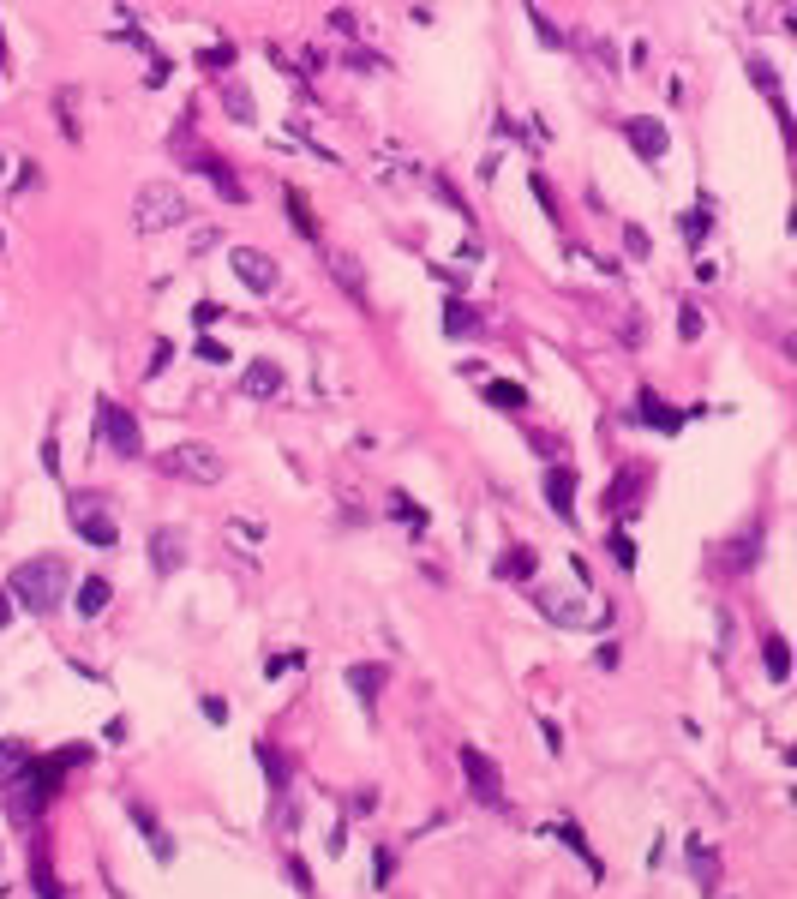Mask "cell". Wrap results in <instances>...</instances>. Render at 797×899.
<instances>
[{"label":"cell","mask_w":797,"mask_h":899,"mask_svg":"<svg viewBox=\"0 0 797 899\" xmlns=\"http://www.w3.org/2000/svg\"><path fill=\"white\" fill-rule=\"evenodd\" d=\"M66 588H72V570H66V558H54V552H36V558L12 564V582H6L12 606H24L30 618H54L60 600H66Z\"/></svg>","instance_id":"obj_1"},{"label":"cell","mask_w":797,"mask_h":899,"mask_svg":"<svg viewBox=\"0 0 797 899\" xmlns=\"http://www.w3.org/2000/svg\"><path fill=\"white\" fill-rule=\"evenodd\" d=\"M132 222H138V234H168V228L192 222V198L180 192V180H144L132 198Z\"/></svg>","instance_id":"obj_2"},{"label":"cell","mask_w":797,"mask_h":899,"mask_svg":"<svg viewBox=\"0 0 797 899\" xmlns=\"http://www.w3.org/2000/svg\"><path fill=\"white\" fill-rule=\"evenodd\" d=\"M156 474H162V480H180V486H222L228 462H222L216 444L186 438V444H168V450L156 456Z\"/></svg>","instance_id":"obj_3"},{"label":"cell","mask_w":797,"mask_h":899,"mask_svg":"<svg viewBox=\"0 0 797 899\" xmlns=\"http://www.w3.org/2000/svg\"><path fill=\"white\" fill-rule=\"evenodd\" d=\"M228 270L240 276L246 294H276V288H282V264H276L270 252H258V246H234V252H228Z\"/></svg>","instance_id":"obj_4"},{"label":"cell","mask_w":797,"mask_h":899,"mask_svg":"<svg viewBox=\"0 0 797 899\" xmlns=\"http://www.w3.org/2000/svg\"><path fill=\"white\" fill-rule=\"evenodd\" d=\"M456 762H462V780H468L474 804H486V810H504V774H498V762H492L486 750H462Z\"/></svg>","instance_id":"obj_5"},{"label":"cell","mask_w":797,"mask_h":899,"mask_svg":"<svg viewBox=\"0 0 797 899\" xmlns=\"http://www.w3.org/2000/svg\"><path fill=\"white\" fill-rule=\"evenodd\" d=\"M96 414H102V438H108V450H114V456H126V462H138V456H144L138 414H132V408H120V402H102Z\"/></svg>","instance_id":"obj_6"},{"label":"cell","mask_w":797,"mask_h":899,"mask_svg":"<svg viewBox=\"0 0 797 899\" xmlns=\"http://www.w3.org/2000/svg\"><path fill=\"white\" fill-rule=\"evenodd\" d=\"M186 168H198V174H210V186H216L222 198H234V204L246 198V186H240V174H234V168H228L222 156H210L204 144H186Z\"/></svg>","instance_id":"obj_7"},{"label":"cell","mask_w":797,"mask_h":899,"mask_svg":"<svg viewBox=\"0 0 797 899\" xmlns=\"http://www.w3.org/2000/svg\"><path fill=\"white\" fill-rule=\"evenodd\" d=\"M648 480H654V468H648V462H624V474H618V486L606 492V510H618V516H636V504H642V492H648Z\"/></svg>","instance_id":"obj_8"},{"label":"cell","mask_w":797,"mask_h":899,"mask_svg":"<svg viewBox=\"0 0 797 899\" xmlns=\"http://www.w3.org/2000/svg\"><path fill=\"white\" fill-rule=\"evenodd\" d=\"M546 504L558 510V522H570V528L582 522V516H576V468H570V462H552V468H546Z\"/></svg>","instance_id":"obj_9"},{"label":"cell","mask_w":797,"mask_h":899,"mask_svg":"<svg viewBox=\"0 0 797 899\" xmlns=\"http://www.w3.org/2000/svg\"><path fill=\"white\" fill-rule=\"evenodd\" d=\"M324 264H330V276H336V288H342L348 300H366V264H360L348 246H324Z\"/></svg>","instance_id":"obj_10"},{"label":"cell","mask_w":797,"mask_h":899,"mask_svg":"<svg viewBox=\"0 0 797 899\" xmlns=\"http://www.w3.org/2000/svg\"><path fill=\"white\" fill-rule=\"evenodd\" d=\"M126 816H132V828L150 840V852H156V864H168L174 858V840H168V828L156 822V810L150 804H138V798H126Z\"/></svg>","instance_id":"obj_11"},{"label":"cell","mask_w":797,"mask_h":899,"mask_svg":"<svg viewBox=\"0 0 797 899\" xmlns=\"http://www.w3.org/2000/svg\"><path fill=\"white\" fill-rule=\"evenodd\" d=\"M534 570H540V558H534V546H504L498 552V582H516V588H528L534 582Z\"/></svg>","instance_id":"obj_12"},{"label":"cell","mask_w":797,"mask_h":899,"mask_svg":"<svg viewBox=\"0 0 797 899\" xmlns=\"http://www.w3.org/2000/svg\"><path fill=\"white\" fill-rule=\"evenodd\" d=\"M624 132H630V150H636V156H648V162H660V156H666V126H660V120L636 114Z\"/></svg>","instance_id":"obj_13"},{"label":"cell","mask_w":797,"mask_h":899,"mask_svg":"<svg viewBox=\"0 0 797 899\" xmlns=\"http://www.w3.org/2000/svg\"><path fill=\"white\" fill-rule=\"evenodd\" d=\"M240 390H246L252 402H264V396H276V390H282V366H276V360H252V366L240 372Z\"/></svg>","instance_id":"obj_14"},{"label":"cell","mask_w":797,"mask_h":899,"mask_svg":"<svg viewBox=\"0 0 797 899\" xmlns=\"http://www.w3.org/2000/svg\"><path fill=\"white\" fill-rule=\"evenodd\" d=\"M72 528H78V540H90V546H114V540H120V528H114L102 510H78V504H72Z\"/></svg>","instance_id":"obj_15"},{"label":"cell","mask_w":797,"mask_h":899,"mask_svg":"<svg viewBox=\"0 0 797 899\" xmlns=\"http://www.w3.org/2000/svg\"><path fill=\"white\" fill-rule=\"evenodd\" d=\"M216 90H222V108H228V114H234L240 126H252V120H258V108H252V90H246L240 78H222Z\"/></svg>","instance_id":"obj_16"},{"label":"cell","mask_w":797,"mask_h":899,"mask_svg":"<svg viewBox=\"0 0 797 899\" xmlns=\"http://www.w3.org/2000/svg\"><path fill=\"white\" fill-rule=\"evenodd\" d=\"M108 600H114L108 576H84V582H78V618H96V612H108Z\"/></svg>","instance_id":"obj_17"},{"label":"cell","mask_w":797,"mask_h":899,"mask_svg":"<svg viewBox=\"0 0 797 899\" xmlns=\"http://www.w3.org/2000/svg\"><path fill=\"white\" fill-rule=\"evenodd\" d=\"M348 690L372 708V702H378V690H384V666H348Z\"/></svg>","instance_id":"obj_18"},{"label":"cell","mask_w":797,"mask_h":899,"mask_svg":"<svg viewBox=\"0 0 797 899\" xmlns=\"http://www.w3.org/2000/svg\"><path fill=\"white\" fill-rule=\"evenodd\" d=\"M150 558H156V570L168 576V570H174V564L186 558V546H180V540H174L168 528H156V534H150Z\"/></svg>","instance_id":"obj_19"},{"label":"cell","mask_w":797,"mask_h":899,"mask_svg":"<svg viewBox=\"0 0 797 899\" xmlns=\"http://www.w3.org/2000/svg\"><path fill=\"white\" fill-rule=\"evenodd\" d=\"M762 660H768V678H780V684L792 678V648H786V636H768V642H762Z\"/></svg>","instance_id":"obj_20"},{"label":"cell","mask_w":797,"mask_h":899,"mask_svg":"<svg viewBox=\"0 0 797 899\" xmlns=\"http://www.w3.org/2000/svg\"><path fill=\"white\" fill-rule=\"evenodd\" d=\"M258 762H264V780H270V786L288 798V756H282L276 744H258Z\"/></svg>","instance_id":"obj_21"},{"label":"cell","mask_w":797,"mask_h":899,"mask_svg":"<svg viewBox=\"0 0 797 899\" xmlns=\"http://www.w3.org/2000/svg\"><path fill=\"white\" fill-rule=\"evenodd\" d=\"M642 414H648V426H660V432H678L684 420H678V408H666L654 390H642Z\"/></svg>","instance_id":"obj_22"},{"label":"cell","mask_w":797,"mask_h":899,"mask_svg":"<svg viewBox=\"0 0 797 899\" xmlns=\"http://www.w3.org/2000/svg\"><path fill=\"white\" fill-rule=\"evenodd\" d=\"M30 762H36V756H24L18 738H6V744H0V786H12V774H24Z\"/></svg>","instance_id":"obj_23"},{"label":"cell","mask_w":797,"mask_h":899,"mask_svg":"<svg viewBox=\"0 0 797 899\" xmlns=\"http://www.w3.org/2000/svg\"><path fill=\"white\" fill-rule=\"evenodd\" d=\"M288 222H294V234H300V240H318V216L306 210V198H300V192H288Z\"/></svg>","instance_id":"obj_24"},{"label":"cell","mask_w":797,"mask_h":899,"mask_svg":"<svg viewBox=\"0 0 797 899\" xmlns=\"http://www.w3.org/2000/svg\"><path fill=\"white\" fill-rule=\"evenodd\" d=\"M444 330H450V336H480L474 306H456V300H450V306H444Z\"/></svg>","instance_id":"obj_25"},{"label":"cell","mask_w":797,"mask_h":899,"mask_svg":"<svg viewBox=\"0 0 797 899\" xmlns=\"http://www.w3.org/2000/svg\"><path fill=\"white\" fill-rule=\"evenodd\" d=\"M486 402H492V408H510V414H516V408H528V390H522V384H504V378H498V384H486Z\"/></svg>","instance_id":"obj_26"},{"label":"cell","mask_w":797,"mask_h":899,"mask_svg":"<svg viewBox=\"0 0 797 899\" xmlns=\"http://www.w3.org/2000/svg\"><path fill=\"white\" fill-rule=\"evenodd\" d=\"M390 516H396V522H402V528H414V534H420V528H426V510H420V504H414V498H408V492H390Z\"/></svg>","instance_id":"obj_27"},{"label":"cell","mask_w":797,"mask_h":899,"mask_svg":"<svg viewBox=\"0 0 797 899\" xmlns=\"http://www.w3.org/2000/svg\"><path fill=\"white\" fill-rule=\"evenodd\" d=\"M552 834H558V840H564V846H570V852H576L588 870H600V858L588 852V840H582V828H576V822H552Z\"/></svg>","instance_id":"obj_28"},{"label":"cell","mask_w":797,"mask_h":899,"mask_svg":"<svg viewBox=\"0 0 797 899\" xmlns=\"http://www.w3.org/2000/svg\"><path fill=\"white\" fill-rule=\"evenodd\" d=\"M690 864H696V882H720V858H714V846H702V840H690Z\"/></svg>","instance_id":"obj_29"},{"label":"cell","mask_w":797,"mask_h":899,"mask_svg":"<svg viewBox=\"0 0 797 899\" xmlns=\"http://www.w3.org/2000/svg\"><path fill=\"white\" fill-rule=\"evenodd\" d=\"M30 870H36V888H42V899H66V894H60V882H54V870H48V858H42V852L30 858Z\"/></svg>","instance_id":"obj_30"},{"label":"cell","mask_w":797,"mask_h":899,"mask_svg":"<svg viewBox=\"0 0 797 899\" xmlns=\"http://www.w3.org/2000/svg\"><path fill=\"white\" fill-rule=\"evenodd\" d=\"M702 330H708V318H702L696 306H684V312H678V336H684V342H696Z\"/></svg>","instance_id":"obj_31"},{"label":"cell","mask_w":797,"mask_h":899,"mask_svg":"<svg viewBox=\"0 0 797 899\" xmlns=\"http://www.w3.org/2000/svg\"><path fill=\"white\" fill-rule=\"evenodd\" d=\"M198 360H204V366H228V348H222L216 336H204V342H198Z\"/></svg>","instance_id":"obj_32"},{"label":"cell","mask_w":797,"mask_h":899,"mask_svg":"<svg viewBox=\"0 0 797 899\" xmlns=\"http://www.w3.org/2000/svg\"><path fill=\"white\" fill-rule=\"evenodd\" d=\"M228 60H234V48H204V54H198V66H204V72H222Z\"/></svg>","instance_id":"obj_33"},{"label":"cell","mask_w":797,"mask_h":899,"mask_svg":"<svg viewBox=\"0 0 797 899\" xmlns=\"http://www.w3.org/2000/svg\"><path fill=\"white\" fill-rule=\"evenodd\" d=\"M528 180H534V198H540V204H546V216H552V222H558V198H552V186H546V174H528Z\"/></svg>","instance_id":"obj_34"},{"label":"cell","mask_w":797,"mask_h":899,"mask_svg":"<svg viewBox=\"0 0 797 899\" xmlns=\"http://www.w3.org/2000/svg\"><path fill=\"white\" fill-rule=\"evenodd\" d=\"M624 252H630V258H648L654 246H648V234H642V228H624Z\"/></svg>","instance_id":"obj_35"},{"label":"cell","mask_w":797,"mask_h":899,"mask_svg":"<svg viewBox=\"0 0 797 899\" xmlns=\"http://www.w3.org/2000/svg\"><path fill=\"white\" fill-rule=\"evenodd\" d=\"M612 558H618V564H624V570H636V546H630V540H624V534H612Z\"/></svg>","instance_id":"obj_36"},{"label":"cell","mask_w":797,"mask_h":899,"mask_svg":"<svg viewBox=\"0 0 797 899\" xmlns=\"http://www.w3.org/2000/svg\"><path fill=\"white\" fill-rule=\"evenodd\" d=\"M204 720L222 726V720H228V702H222V696H204Z\"/></svg>","instance_id":"obj_37"},{"label":"cell","mask_w":797,"mask_h":899,"mask_svg":"<svg viewBox=\"0 0 797 899\" xmlns=\"http://www.w3.org/2000/svg\"><path fill=\"white\" fill-rule=\"evenodd\" d=\"M6 624H12V594L0 588V630H6Z\"/></svg>","instance_id":"obj_38"},{"label":"cell","mask_w":797,"mask_h":899,"mask_svg":"<svg viewBox=\"0 0 797 899\" xmlns=\"http://www.w3.org/2000/svg\"><path fill=\"white\" fill-rule=\"evenodd\" d=\"M0 60H6V48H0Z\"/></svg>","instance_id":"obj_39"}]
</instances>
